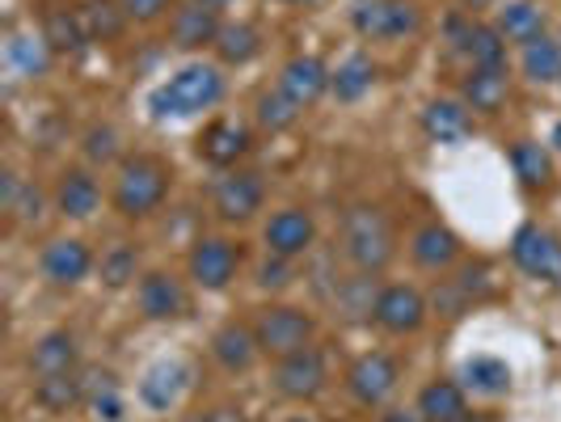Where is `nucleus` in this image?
Returning <instances> with one entry per match:
<instances>
[{
	"label": "nucleus",
	"instance_id": "15",
	"mask_svg": "<svg viewBox=\"0 0 561 422\" xmlns=\"http://www.w3.org/2000/svg\"><path fill=\"white\" fill-rule=\"evenodd\" d=\"M250 152V127L237 118H216L198 136V157L211 166H237Z\"/></svg>",
	"mask_w": 561,
	"mask_h": 422
},
{
	"label": "nucleus",
	"instance_id": "35",
	"mask_svg": "<svg viewBox=\"0 0 561 422\" xmlns=\"http://www.w3.org/2000/svg\"><path fill=\"white\" fill-rule=\"evenodd\" d=\"M460 47L469 52L473 68H506V38L494 26H469Z\"/></svg>",
	"mask_w": 561,
	"mask_h": 422
},
{
	"label": "nucleus",
	"instance_id": "18",
	"mask_svg": "<svg viewBox=\"0 0 561 422\" xmlns=\"http://www.w3.org/2000/svg\"><path fill=\"white\" fill-rule=\"evenodd\" d=\"M186 380H191V367L182 364V360H161V364H152L144 372L140 401L148 410H169V406H178Z\"/></svg>",
	"mask_w": 561,
	"mask_h": 422
},
{
	"label": "nucleus",
	"instance_id": "41",
	"mask_svg": "<svg viewBox=\"0 0 561 422\" xmlns=\"http://www.w3.org/2000/svg\"><path fill=\"white\" fill-rule=\"evenodd\" d=\"M456 292L460 296H485L490 292V271L485 266H465L460 280H456Z\"/></svg>",
	"mask_w": 561,
	"mask_h": 422
},
{
	"label": "nucleus",
	"instance_id": "5",
	"mask_svg": "<svg viewBox=\"0 0 561 422\" xmlns=\"http://www.w3.org/2000/svg\"><path fill=\"white\" fill-rule=\"evenodd\" d=\"M312 317L291 305H275V309H262L257 321H253V334H257V346L262 355H275V360H287L296 351H305L312 342Z\"/></svg>",
	"mask_w": 561,
	"mask_h": 422
},
{
	"label": "nucleus",
	"instance_id": "28",
	"mask_svg": "<svg viewBox=\"0 0 561 422\" xmlns=\"http://www.w3.org/2000/svg\"><path fill=\"white\" fill-rule=\"evenodd\" d=\"M34 401L38 406H47V410H72V406H81L84 401V380L77 372H56V376H38V385H34Z\"/></svg>",
	"mask_w": 561,
	"mask_h": 422
},
{
	"label": "nucleus",
	"instance_id": "25",
	"mask_svg": "<svg viewBox=\"0 0 561 422\" xmlns=\"http://www.w3.org/2000/svg\"><path fill=\"white\" fill-rule=\"evenodd\" d=\"M506 102V68H473L465 77V106L478 114H499Z\"/></svg>",
	"mask_w": 561,
	"mask_h": 422
},
{
	"label": "nucleus",
	"instance_id": "13",
	"mask_svg": "<svg viewBox=\"0 0 561 422\" xmlns=\"http://www.w3.org/2000/svg\"><path fill=\"white\" fill-rule=\"evenodd\" d=\"M262 178L257 173H228L225 182L216 186V212L228 225H245L262 212Z\"/></svg>",
	"mask_w": 561,
	"mask_h": 422
},
{
	"label": "nucleus",
	"instance_id": "34",
	"mask_svg": "<svg viewBox=\"0 0 561 422\" xmlns=\"http://www.w3.org/2000/svg\"><path fill=\"white\" fill-rule=\"evenodd\" d=\"M524 77L536 84H553L561 81V47L553 38H533L524 43Z\"/></svg>",
	"mask_w": 561,
	"mask_h": 422
},
{
	"label": "nucleus",
	"instance_id": "30",
	"mask_svg": "<svg viewBox=\"0 0 561 422\" xmlns=\"http://www.w3.org/2000/svg\"><path fill=\"white\" fill-rule=\"evenodd\" d=\"M460 380H465V389H473V394L499 397L511 389V367H506L503 360H494V355H478V360H469V364L460 367Z\"/></svg>",
	"mask_w": 561,
	"mask_h": 422
},
{
	"label": "nucleus",
	"instance_id": "21",
	"mask_svg": "<svg viewBox=\"0 0 561 422\" xmlns=\"http://www.w3.org/2000/svg\"><path fill=\"white\" fill-rule=\"evenodd\" d=\"M422 132L439 144H460L469 132H473L469 106H465V102H451V98L426 102V111H422Z\"/></svg>",
	"mask_w": 561,
	"mask_h": 422
},
{
	"label": "nucleus",
	"instance_id": "38",
	"mask_svg": "<svg viewBox=\"0 0 561 422\" xmlns=\"http://www.w3.org/2000/svg\"><path fill=\"white\" fill-rule=\"evenodd\" d=\"M131 280H136V250L131 246H114V250L102 253V283L123 287Z\"/></svg>",
	"mask_w": 561,
	"mask_h": 422
},
{
	"label": "nucleus",
	"instance_id": "6",
	"mask_svg": "<svg viewBox=\"0 0 561 422\" xmlns=\"http://www.w3.org/2000/svg\"><path fill=\"white\" fill-rule=\"evenodd\" d=\"M511 258L524 275L545 283H561V241L540 225H524L511 237Z\"/></svg>",
	"mask_w": 561,
	"mask_h": 422
},
{
	"label": "nucleus",
	"instance_id": "36",
	"mask_svg": "<svg viewBox=\"0 0 561 422\" xmlns=\"http://www.w3.org/2000/svg\"><path fill=\"white\" fill-rule=\"evenodd\" d=\"M81 22H84V30H89V38H118L127 13H123V4H114V0H84Z\"/></svg>",
	"mask_w": 561,
	"mask_h": 422
},
{
	"label": "nucleus",
	"instance_id": "12",
	"mask_svg": "<svg viewBox=\"0 0 561 422\" xmlns=\"http://www.w3.org/2000/svg\"><path fill=\"white\" fill-rule=\"evenodd\" d=\"M266 246L279 258H300V253L312 250V237H317V225L305 207H283L266 220Z\"/></svg>",
	"mask_w": 561,
	"mask_h": 422
},
{
	"label": "nucleus",
	"instance_id": "9",
	"mask_svg": "<svg viewBox=\"0 0 561 422\" xmlns=\"http://www.w3.org/2000/svg\"><path fill=\"white\" fill-rule=\"evenodd\" d=\"M346 389H351V397L359 401V406H385L389 401V394L397 389V364L389 360V355H380V351H367V355H359L355 364H351V372H346Z\"/></svg>",
	"mask_w": 561,
	"mask_h": 422
},
{
	"label": "nucleus",
	"instance_id": "49",
	"mask_svg": "<svg viewBox=\"0 0 561 422\" xmlns=\"http://www.w3.org/2000/svg\"><path fill=\"white\" fill-rule=\"evenodd\" d=\"M287 422H309V419H287Z\"/></svg>",
	"mask_w": 561,
	"mask_h": 422
},
{
	"label": "nucleus",
	"instance_id": "14",
	"mask_svg": "<svg viewBox=\"0 0 561 422\" xmlns=\"http://www.w3.org/2000/svg\"><path fill=\"white\" fill-rule=\"evenodd\" d=\"M38 266H43V275L56 283V287H72V283H81L89 271H93V253L84 241L77 237H56L43 258H38Z\"/></svg>",
	"mask_w": 561,
	"mask_h": 422
},
{
	"label": "nucleus",
	"instance_id": "32",
	"mask_svg": "<svg viewBox=\"0 0 561 422\" xmlns=\"http://www.w3.org/2000/svg\"><path fill=\"white\" fill-rule=\"evenodd\" d=\"M211 47H216V56L225 59V64H237V68H241V64H250V59L262 52V34H257L250 22H228Z\"/></svg>",
	"mask_w": 561,
	"mask_h": 422
},
{
	"label": "nucleus",
	"instance_id": "17",
	"mask_svg": "<svg viewBox=\"0 0 561 422\" xmlns=\"http://www.w3.org/2000/svg\"><path fill=\"white\" fill-rule=\"evenodd\" d=\"M330 72H325V64L317 56H296L283 64V77H279V89L296 102V106H312L325 89H330Z\"/></svg>",
	"mask_w": 561,
	"mask_h": 422
},
{
	"label": "nucleus",
	"instance_id": "47",
	"mask_svg": "<svg viewBox=\"0 0 561 422\" xmlns=\"http://www.w3.org/2000/svg\"><path fill=\"white\" fill-rule=\"evenodd\" d=\"M553 144H558V148H561V123H558V127H553Z\"/></svg>",
	"mask_w": 561,
	"mask_h": 422
},
{
	"label": "nucleus",
	"instance_id": "37",
	"mask_svg": "<svg viewBox=\"0 0 561 422\" xmlns=\"http://www.w3.org/2000/svg\"><path fill=\"white\" fill-rule=\"evenodd\" d=\"M300 111H305V106H296L283 89H271V93L257 98V123H262L266 132H287V127H296Z\"/></svg>",
	"mask_w": 561,
	"mask_h": 422
},
{
	"label": "nucleus",
	"instance_id": "22",
	"mask_svg": "<svg viewBox=\"0 0 561 422\" xmlns=\"http://www.w3.org/2000/svg\"><path fill=\"white\" fill-rule=\"evenodd\" d=\"M410 253L426 271H444L460 258V237L448 225H422L414 232V241H410Z\"/></svg>",
	"mask_w": 561,
	"mask_h": 422
},
{
	"label": "nucleus",
	"instance_id": "40",
	"mask_svg": "<svg viewBox=\"0 0 561 422\" xmlns=\"http://www.w3.org/2000/svg\"><path fill=\"white\" fill-rule=\"evenodd\" d=\"M291 258H279V253H271L262 266H257V283L262 287H287V280H291V266H287Z\"/></svg>",
	"mask_w": 561,
	"mask_h": 422
},
{
	"label": "nucleus",
	"instance_id": "43",
	"mask_svg": "<svg viewBox=\"0 0 561 422\" xmlns=\"http://www.w3.org/2000/svg\"><path fill=\"white\" fill-rule=\"evenodd\" d=\"M123 4V13L127 18H136V22H152V18H161L165 13L169 0H118Z\"/></svg>",
	"mask_w": 561,
	"mask_h": 422
},
{
	"label": "nucleus",
	"instance_id": "7",
	"mask_svg": "<svg viewBox=\"0 0 561 422\" xmlns=\"http://www.w3.org/2000/svg\"><path fill=\"white\" fill-rule=\"evenodd\" d=\"M191 280L203 287V292H220L228 283L237 280V266H241V250L228 241V237H198L191 258Z\"/></svg>",
	"mask_w": 561,
	"mask_h": 422
},
{
	"label": "nucleus",
	"instance_id": "10",
	"mask_svg": "<svg viewBox=\"0 0 561 422\" xmlns=\"http://www.w3.org/2000/svg\"><path fill=\"white\" fill-rule=\"evenodd\" d=\"M275 389L283 397H291V401L317 397L325 389V355L317 346H305V351L279 360V367H275Z\"/></svg>",
	"mask_w": 561,
	"mask_h": 422
},
{
	"label": "nucleus",
	"instance_id": "23",
	"mask_svg": "<svg viewBox=\"0 0 561 422\" xmlns=\"http://www.w3.org/2000/svg\"><path fill=\"white\" fill-rule=\"evenodd\" d=\"M30 372L34 376H56V372H77V338L68 330H51L34 342L30 351Z\"/></svg>",
	"mask_w": 561,
	"mask_h": 422
},
{
	"label": "nucleus",
	"instance_id": "48",
	"mask_svg": "<svg viewBox=\"0 0 561 422\" xmlns=\"http://www.w3.org/2000/svg\"><path fill=\"white\" fill-rule=\"evenodd\" d=\"M198 4H216V9H220V4H228V0H198Z\"/></svg>",
	"mask_w": 561,
	"mask_h": 422
},
{
	"label": "nucleus",
	"instance_id": "33",
	"mask_svg": "<svg viewBox=\"0 0 561 422\" xmlns=\"http://www.w3.org/2000/svg\"><path fill=\"white\" fill-rule=\"evenodd\" d=\"M371 81H376V64H371L367 56H351L337 64L330 89H334L337 102H359L367 89H371Z\"/></svg>",
	"mask_w": 561,
	"mask_h": 422
},
{
	"label": "nucleus",
	"instance_id": "44",
	"mask_svg": "<svg viewBox=\"0 0 561 422\" xmlns=\"http://www.w3.org/2000/svg\"><path fill=\"white\" fill-rule=\"evenodd\" d=\"M191 422H250L241 410H232V406H216V410H203V414H195Z\"/></svg>",
	"mask_w": 561,
	"mask_h": 422
},
{
	"label": "nucleus",
	"instance_id": "39",
	"mask_svg": "<svg viewBox=\"0 0 561 422\" xmlns=\"http://www.w3.org/2000/svg\"><path fill=\"white\" fill-rule=\"evenodd\" d=\"M84 157H89V161H102V166L114 161V157H118V132H114V127H93V132L84 136Z\"/></svg>",
	"mask_w": 561,
	"mask_h": 422
},
{
	"label": "nucleus",
	"instance_id": "1",
	"mask_svg": "<svg viewBox=\"0 0 561 422\" xmlns=\"http://www.w3.org/2000/svg\"><path fill=\"white\" fill-rule=\"evenodd\" d=\"M225 98V77L216 64H186L182 72H173L161 89H152L148 111L157 118H191V114L211 111Z\"/></svg>",
	"mask_w": 561,
	"mask_h": 422
},
{
	"label": "nucleus",
	"instance_id": "11",
	"mask_svg": "<svg viewBox=\"0 0 561 422\" xmlns=\"http://www.w3.org/2000/svg\"><path fill=\"white\" fill-rule=\"evenodd\" d=\"M220 30L225 26H220L216 4H198V0L178 4L173 18H169V38H173V47H182V52H198V47L216 43Z\"/></svg>",
	"mask_w": 561,
	"mask_h": 422
},
{
	"label": "nucleus",
	"instance_id": "8",
	"mask_svg": "<svg viewBox=\"0 0 561 422\" xmlns=\"http://www.w3.org/2000/svg\"><path fill=\"white\" fill-rule=\"evenodd\" d=\"M376 326L385 330V334H419L422 321H426V300H422L419 287H405V283H393V287H385L380 296H376Z\"/></svg>",
	"mask_w": 561,
	"mask_h": 422
},
{
	"label": "nucleus",
	"instance_id": "26",
	"mask_svg": "<svg viewBox=\"0 0 561 422\" xmlns=\"http://www.w3.org/2000/svg\"><path fill=\"white\" fill-rule=\"evenodd\" d=\"M419 414L426 422H456L469 414V401H465V389L451 385V380H431L419 394Z\"/></svg>",
	"mask_w": 561,
	"mask_h": 422
},
{
	"label": "nucleus",
	"instance_id": "31",
	"mask_svg": "<svg viewBox=\"0 0 561 422\" xmlns=\"http://www.w3.org/2000/svg\"><path fill=\"white\" fill-rule=\"evenodd\" d=\"M43 38L51 43V52L77 56L84 43H89V30H84L81 13H68V9H51V13H47V26H43Z\"/></svg>",
	"mask_w": 561,
	"mask_h": 422
},
{
	"label": "nucleus",
	"instance_id": "2",
	"mask_svg": "<svg viewBox=\"0 0 561 422\" xmlns=\"http://www.w3.org/2000/svg\"><path fill=\"white\" fill-rule=\"evenodd\" d=\"M342 253H346V262H351L359 275L385 271L397 253V237H393L389 216H385L380 207H367V203L351 207V212L342 216Z\"/></svg>",
	"mask_w": 561,
	"mask_h": 422
},
{
	"label": "nucleus",
	"instance_id": "3",
	"mask_svg": "<svg viewBox=\"0 0 561 422\" xmlns=\"http://www.w3.org/2000/svg\"><path fill=\"white\" fill-rule=\"evenodd\" d=\"M169 195V169L157 157H127L114 178V212L123 220L152 216Z\"/></svg>",
	"mask_w": 561,
	"mask_h": 422
},
{
	"label": "nucleus",
	"instance_id": "24",
	"mask_svg": "<svg viewBox=\"0 0 561 422\" xmlns=\"http://www.w3.org/2000/svg\"><path fill=\"white\" fill-rule=\"evenodd\" d=\"M494 30L524 47V43H533V38L545 34V9L536 0H503L499 4V26Z\"/></svg>",
	"mask_w": 561,
	"mask_h": 422
},
{
	"label": "nucleus",
	"instance_id": "42",
	"mask_svg": "<svg viewBox=\"0 0 561 422\" xmlns=\"http://www.w3.org/2000/svg\"><path fill=\"white\" fill-rule=\"evenodd\" d=\"M38 203H43V198H38V191H34V186H22V191H18V195H13V203H9V212H13V216H18V220H38Z\"/></svg>",
	"mask_w": 561,
	"mask_h": 422
},
{
	"label": "nucleus",
	"instance_id": "19",
	"mask_svg": "<svg viewBox=\"0 0 561 422\" xmlns=\"http://www.w3.org/2000/svg\"><path fill=\"white\" fill-rule=\"evenodd\" d=\"M102 203V191H98V178L89 169H64L59 173V186H56V207L59 216L68 220H89Z\"/></svg>",
	"mask_w": 561,
	"mask_h": 422
},
{
	"label": "nucleus",
	"instance_id": "46",
	"mask_svg": "<svg viewBox=\"0 0 561 422\" xmlns=\"http://www.w3.org/2000/svg\"><path fill=\"white\" fill-rule=\"evenodd\" d=\"M456 422H490L485 414H465V419H456Z\"/></svg>",
	"mask_w": 561,
	"mask_h": 422
},
{
	"label": "nucleus",
	"instance_id": "20",
	"mask_svg": "<svg viewBox=\"0 0 561 422\" xmlns=\"http://www.w3.org/2000/svg\"><path fill=\"white\" fill-rule=\"evenodd\" d=\"M257 351H262L257 334H253L250 326H241V321H228V326H220L211 334V355H216V364L225 367V372H250Z\"/></svg>",
	"mask_w": 561,
	"mask_h": 422
},
{
	"label": "nucleus",
	"instance_id": "4",
	"mask_svg": "<svg viewBox=\"0 0 561 422\" xmlns=\"http://www.w3.org/2000/svg\"><path fill=\"white\" fill-rule=\"evenodd\" d=\"M351 26L371 43H393L405 34H419L422 9L414 0H359L351 9Z\"/></svg>",
	"mask_w": 561,
	"mask_h": 422
},
{
	"label": "nucleus",
	"instance_id": "16",
	"mask_svg": "<svg viewBox=\"0 0 561 422\" xmlns=\"http://www.w3.org/2000/svg\"><path fill=\"white\" fill-rule=\"evenodd\" d=\"M140 312L148 321H173L186 312V287L169 271H152L140 280Z\"/></svg>",
	"mask_w": 561,
	"mask_h": 422
},
{
	"label": "nucleus",
	"instance_id": "27",
	"mask_svg": "<svg viewBox=\"0 0 561 422\" xmlns=\"http://www.w3.org/2000/svg\"><path fill=\"white\" fill-rule=\"evenodd\" d=\"M4 59H9V68L18 72V77H47V68H51V43L43 38V34H13L9 38V47H4Z\"/></svg>",
	"mask_w": 561,
	"mask_h": 422
},
{
	"label": "nucleus",
	"instance_id": "29",
	"mask_svg": "<svg viewBox=\"0 0 561 422\" xmlns=\"http://www.w3.org/2000/svg\"><path fill=\"white\" fill-rule=\"evenodd\" d=\"M511 166H515V178L528 186V191H545L553 182V161L549 152L536 140H519L511 148Z\"/></svg>",
	"mask_w": 561,
	"mask_h": 422
},
{
	"label": "nucleus",
	"instance_id": "45",
	"mask_svg": "<svg viewBox=\"0 0 561 422\" xmlns=\"http://www.w3.org/2000/svg\"><path fill=\"white\" fill-rule=\"evenodd\" d=\"M380 422H426V419H422L419 410H385Z\"/></svg>",
	"mask_w": 561,
	"mask_h": 422
}]
</instances>
